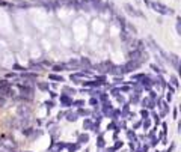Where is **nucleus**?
Wrapping results in <instances>:
<instances>
[{
  "instance_id": "nucleus-1",
  "label": "nucleus",
  "mask_w": 181,
  "mask_h": 152,
  "mask_svg": "<svg viewBox=\"0 0 181 152\" xmlns=\"http://www.w3.org/2000/svg\"><path fill=\"white\" fill-rule=\"evenodd\" d=\"M145 3L152 9V11H156V12H158V14H163V15H171V14H172V11H171V9H169L168 6H164V5L158 3V2H151V0H145Z\"/></svg>"
},
{
  "instance_id": "nucleus-2",
  "label": "nucleus",
  "mask_w": 181,
  "mask_h": 152,
  "mask_svg": "<svg viewBox=\"0 0 181 152\" xmlns=\"http://www.w3.org/2000/svg\"><path fill=\"white\" fill-rule=\"evenodd\" d=\"M125 9H127V12L131 14V15H136V17H142V14H140V12H137L133 6H130V5H125Z\"/></svg>"
}]
</instances>
